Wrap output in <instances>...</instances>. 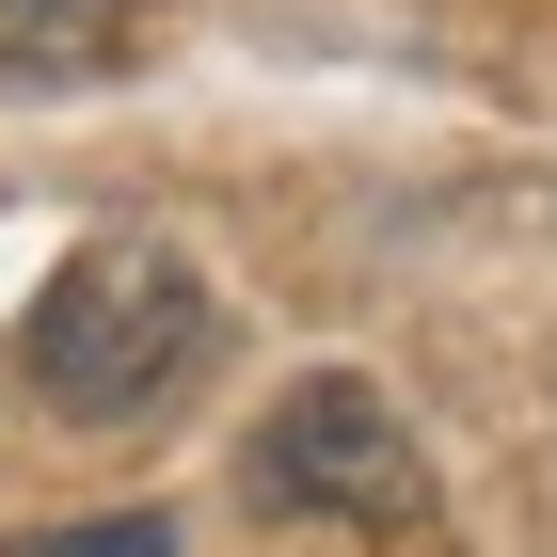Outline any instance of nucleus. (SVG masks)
I'll return each mask as SVG.
<instances>
[{
	"label": "nucleus",
	"instance_id": "20e7f679",
	"mask_svg": "<svg viewBox=\"0 0 557 557\" xmlns=\"http://www.w3.org/2000/svg\"><path fill=\"white\" fill-rule=\"evenodd\" d=\"M0 557H175L160 510H81V525H33V542H0Z\"/></svg>",
	"mask_w": 557,
	"mask_h": 557
},
{
	"label": "nucleus",
	"instance_id": "f03ea898",
	"mask_svg": "<svg viewBox=\"0 0 557 557\" xmlns=\"http://www.w3.org/2000/svg\"><path fill=\"white\" fill-rule=\"evenodd\" d=\"M239 494H256L271 525H414L430 462H414V430H398V398L367 383V367H302V383L271 398V430L239 446Z\"/></svg>",
	"mask_w": 557,
	"mask_h": 557
},
{
	"label": "nucleus",
	"instance_id": "7ed1b4c3",
	"mask_svg": "<svg viewBox=\"0 0 557 557\" xmlns=\"http://www.w3.org/2000/svg\"><path fill=\"white\" fill-rule=\"evenodd\" d=\"M128 33H144V0H0V81L16 96H81V81L128 64Z\"/></svg>",
	"mask_w": 557,
	"mask_h": 557
},
{
	"label": "nucleus",
	"instance_id": "f257e3e1",
	"mask_svg": "<svg viewBox=\"0 0 557 557\" xmlns=\"http://www.w3.org/2000/svg\"><path fill=\"white\" fill-rule=\"evenodd\" d=\"M208 350H223V302L175 239H81L16 319V383L64 430H144L208 383Z\"/></svg>",
	"mask_w": 557,
	"mask_h": 557
}]
</instances>
